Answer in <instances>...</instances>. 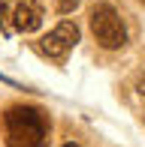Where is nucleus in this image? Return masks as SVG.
Returning <instances> with one entry per match:
<instances>
[{"label":"nucleus","instance_id":"obj_6","mask_svg":"<svg viewBox=\"0 0 145 147\" xmlns=\"http://www.w3.org/2000/svg\"><path fill=\"white\" fill-rule=\"evenodd\" d=\"M139 93H142V96H145V75L139 78Z\"/></svg>","mask_w":145,"mask_h":147},{"label":"nucleus","instance_id":"obj_3","mask_svg":"<svg viewBox=\"0 0 145 147\" xmlns=\"http://www.w3.org/2000/svg\"><path fill=\"white\" fill-rule=\"evenodd\" d=\"M91 33H94V39L103 48H109V51L127 45V27H124L121 15L115 12L112 3H97L94 9H91Z\"/></svg>","mask_w":145,"mask_h":147},{"label":"nucleus","instance_id":"obj_7","mask_svg":"<svg viewBox=\"0 0 145 147\" xmlns=\"http://www.w3.org/2000/svg\"><path fill=\"white\" fill-rule=\"evenodd\" d=\"M64 147H82V144H72V141H70V144H64Z\"/></svg>","mask_w":145,"mask_h":147},{"label":"nucleus","instance_id":"obj_4","mask_svg":"<svg viewBox=\"0 0 145 147\" xmlns=\"http://www.w3.org/2000/svg\"><path fill=\"white\" fill-rule=\"evenodd\" d=\"M79 36H82V33H79L76 21H61L51 33H45V36L39 39L36 48L42 51L45 57H51V60H57V63H64V60H67V54L76 48Z\"/></svg>","mask_w":145,"mask_h":147},{"label":"nucleus","instance_id":"obj_8","mask_svg":"<svg viewBox=\"0 0 145 147\" xmlns=\"http://www.w3.org/2000/svg\"><path fill=\"white\" fill-rule=\"evenodd\" d=\"M142 3H145V0H142Z\"/></svg>","mask_w":145,"mask_h":147},{"label":"nucleus","instance_id":"obj_2","mask_svg":"<svg viewBox=\"0 0 145 147\" xmlns=\"http://www.w3.org/2000/svg\"><path fill=\"white\" fill-rule=\"evenodd\" d=\"M45 12L39 0H0V27L6 36L12 33H34L42 24Z\"/></svg>","mask_w":145,"mask_h":147},{"label":"nucleus","instance_id":"obj_1","mask_svg":"<svg viewBox=\"0 0 145 147\" xmlns=\"http://www.w3.org/2000/svg\"><path fill=\"white\" fill-rule=\"evenodd\" d=\"M3 138L6 147H45L49 120L34 105H12L3 114Z\"/></svg>","mask_w":145,"mask_h":147},{"label":"nucleus","instance_id":"obj_5","mask_svg":"<svg viewBox=\"0 0 145 147\" xmlns=\"http://www.w3.org/2000/svg\"><path fill=\"white\" fill-rule=\"evenodd\" d=\"M79 6V0H57V12H64V15H67V12H72Z\"/></svg>","mask_w":145,"mask_h":147}]
</instances>
